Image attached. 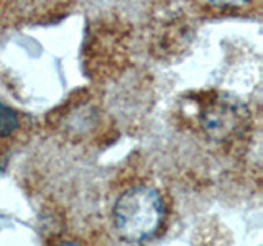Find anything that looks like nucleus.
<instances>
[{
    "instance_id": "obj_1",
    "label": "nucleus",
    "mask_w": 263,
    "mask_h": 246,
    "mask_svg": "<svg viewBox=\"0 0 263 246\" xmlns=\"http://www.w3.org/2000/svg\"><path fill=\"white\" fill-rule=\"evenodd\" d=\"M166 218L161 194L150 186H134L119 195L112 209L114 228L127 243L153 240Z\"/></svg>"
},
{
    "instance_id": "obj_4",
    "label": "nucleus",
    "mask_w": 263,
    "mask_h": 246,
    "mask_svg": "<svg viewBox=\"0 0 263 246\" xmlns=\"http://www.w3.org/2000/svg\"><path fill=\"white\" fill-rule=\"evenodd\" d=\"M205 4L217 10H237L249 5L252 0H204Z\"/></svg>"
},
{
    "instance_id": "obj_2",
    "label": "nucleus",
    "mask_w": 263,
    "mask_h": 246,
    "mask_svg": "<svg viewBox=\"0 0 263 246\" xmlns=\"http://www.w3.org/2000/svg\"><path fill=\"white\" fill-rule=\"evenodd\" d=\"M249 110L232 95H219L204 107L201 125L214 141H230L247 128Z\"/></svg>"
},
{
    "instance_id": "obj_3",
    "label": "nucleus",
    "mask_w": 263,
    "mask_h": 246,
    "mask_svg": "<svg viewBox=\"0 0 263 246\" xmlns=\"http://www.w3.org/2000/svg\"><path fill=\"white\" fill-rule=\"evenodd\" d=\"M22 128L20 113L12 107L0 102V139L13 138Z\"/></svg>"
}]
</instances>
